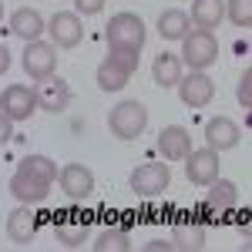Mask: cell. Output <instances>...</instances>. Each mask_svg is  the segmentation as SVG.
I'll return each mask as SVG.
<instances>
[{
    "label": "cell",
    "mask_w": 252,
    "mask_h": 252,
    "mask_svg": "<svg viewBox=\"0 0 252 252\" xmlns=\"http://www.w3.org/2000/svg\"><path fill=\"white\" fill-rule=\"evenodd\" d=\"M37 111V94L27 84H10L0 94V115H7L10 121H27Z\"/></svg>",
    "instance_id": "6"
},
{
    "label": "cell",
    "mask_w": 252,
    "mask_h": 252,
    "mask_svg": "<svg viewBox=\"0 0 252 252\" xmlns=\"http://www.w3.org/2000/svg\"><path fill=\"white\" fill-rule=\"evenodd\" d=\"M58 182H61V189H64V195L74 198V202H81V198H88V195L94 192V175L84 165H64L58 172Z\"/></svg>",
    "instance_id": "11"
},
{
    "label": "cell",
    "mask_w": 252,
    "mask_h": 252,
    "mask_svg": "<svg viewBox=\"0 0 252 252\" xmlns=\"http://www.w3.org/2000/svg\"><path fill=\"white\" fill-rule=\"evenodd\" d=\"M135 71H138V51L108 47V58L97 64V88L101 91H121Z\"/></svg>",
    "instance_id": "1"
},
{
    "label": "cell",
    "mask_w": 252,
    "mask_h": 252,
    "mask_svg": "<svg viewBox=\"0 0 252 252\" xmlns=\"http://www.w3.org/2000/svg\"><path fill=\"white\" fill-rule=\"evenodd\" d=\"M10 192H14V198H17V202H24V205H34V202H44V198L51 195V185L17 168V172L10 175Z\"/></svg>",
    "instance_id": "15"
},
{
    "label": "cell",
    "mask_w": 252,
    "mask_h": 252,
    "mask_svg": "<svg viewBox=\"0 0 252 252\" xmlns=\"http://www.w3.org/2000/svg\"><path fill=\"white\" fill-rule=\"evenodd\" d=\"M7 67H10V51L0 44V74H7Z\"/></svg>",
    "instance_id": "29"
},
{
    "label": "cell",
    "mask_w": 252,
    "mask_h": 252,
    "mask_svg": "<svg viewBox=\"0 0 252 252\" xmlns=\"http://www.w3.org/2000/svg\"><path fill=\"white\" fill-rule=\"evenodd\" d=\"M10 31L17 34L20 40H40V34L47 31V24H44V17H40L34 7H20V10H14V17H10Z\"/></svg>",
    "instance_id": "18"
},
{
    "label": "cell",
    "mask_w": 252,
    "mask_h": 252,
    "mask_svg": "<svg viewBox=\"0 0 252 252\" xmlns=\"http://www.w3.org/2000/svg\"><path fill=\"white\" fill-rule=\"evenodd\" d=\"M47 31H51V44L54 47H78L81 37H84V24L71 10H58L51 17V24H47Z\"/></svg>",
    "instance_id": "9"
},
{
    "label": "cell",
    "mask_w": 252,
    "mask_h": 252,
    "mask_svg": "<svg viewBox=\"0 0 252 252\" xmlns=\"http://www.w3.org/2000/svg\"><path fill=\"white\" fill-rule=\"evenodd\" d=\"M54 239H58L64 249H81V246L91 239V229L81 225V222H74V225H58V229H54Z\"/></svg>",
    "instance_id": "24"
},
{
    "label": "cell",
    "mask_w": 252,
    "mask_h": 252,
    "mask_svg": "<svg viewBox=\"0 0 252 252\" xmlns=\"http://www.w3.org/2000/svg\"><path fill=\"white\" fill-rule=\"evenodd\" d=\"M152 78H155L158 88H175L182 81V58L175 54H158L155 64H152Z\"/></svg>",
    "instance_id": "21"
},
{
    "label": "cell",
    "mask_w": 252,
    "mask_h": 252,
    "mask_svg": "<svg viewBox=\"0 0 252 252\" xmlns=\"http://www.w3.org/2000/svg\"><path fill=\"white\" fill-rule=\"evenodd\" d=\"M178 97H182L189 108H205V104L215 97L212 78H205L202 71H195V74H189V78H182V81H178Z\"/></svg>",
    "instance_id": "12"
},
{
    "label": "cell",
    "mask_w": 252,
    "mask_h": 252,
    "mask_svg": "<svg viewBox=\"0 0 252 252\" xmlns=\"http://www.w3.org/2000/svg\"><path fill=\"white\" fill-rule=\"evenodd\" d=\"M158 152L165 161H182V158L192 152V135L182 128V125H168V128H161V135H158Z\"/></svg>",
    "instance_id": "13"
},
{
    "label": "cell",
    "mask_w": 252,
    "mask_h": 252,
    "mask_svg": "<svg viewBox=\"0 0 252 252\" xmlns=\"http://www.w3.org/2000/svg\"><path fill=\"white\" fill-rule=\"evenodd\" d=\"M104 37H108V47H121V51H138L141 54V47H145V24H141L138 14L121 10V14H115L108 20Z\"/></svg>",
    "instance_id": "3"
},
{
    "label": "cell",
    "mask_w": 252,
    "mask_h": 252,
    "mask_svg": "<svg viewBox=\"0 0 252 252\" xmlns=\"http://www.w3.org/2000/svg\"><path fill=\"white\" fill-rule=\"evenodd\" d=\"M0 17H3V0H0Z\"/></svg>",
    "instance_id": "30"
},
{
    "label": "cell",
    "mask_w": 252,
    "mask_h": 252,
    "mask_svg": "<svg viewBox=\"0 0 252 252\" xmlns=\"http://www.w3.org/2000/svg\"><path fill=\"white\" fill-rule=\"evenodd\" d=\"M185 44H182V64H189L195 71H205L209 64H215L219 58V40H215L212 31H192L185 34Z\"/></svg>",
    "instance_id": "4"
},
{
    "label": "cell",
    "mask_w": 252,
    "mask_h": 252,
    "mask_svg": "<svg viewBox=\"0 0 252 252\" xmlns=\"http://www.w3.org/2000/svg\"><path fill=\"white\" fill-rule=\"evenodd\" d=\"M108 128H111V135L118 141H135L148 128V108L141 101H121L108 115Z\"/></svg>",
    "instance_id": "2"
},
{
    "label": "cell",
    "mask_w": 252,
    "mask_h": 252,
    "mask_svg": "<svg viewBox=\"0 0 252 252\" xmlns=\"http://www.w3.org/2000/svg\"><path fill=\"white\" fill-rule=\"evenodd\" d=\"M189 14L185 10H178V7H172V10H165L161 17H158V34L165 40H182L185 34H189Z\"/></svg>",
    "instance_id": "22"
},
{
    "label": "cell",
    "mask_w": 252,
    "mask_h": 252,
    "mask_svg": "<svg viewBox=\"0 0 252 252\" xmlns=\"http://www.w3.org/2000/svg\"><path fill=\"white\" fill-rule=\"evenodd\" d=\"M222 17H225V0H195L192 14H189V20H192L198 31H212V27H219Z\"/></svg>",
    "instance_id": "19"
},
{
    "label": "cell",
    "mask_w": 252,
    "mask_h": 252,
    "mask_svg": "<svg viewBox=\"0 0 252 252\" xmlns=\"http://www.w3.org/2000/svg\"><path fill=\"white\" fill-rule=\"evenodd\" d=\"M94 252H128L131 249V232L121 229V225H111V229H101L91 242Z\"/></svg>",
    "instance_id": "20"
},
{
    "label": "cell",
    "mask_w": 252,
    "mask_h": 252,
    "mask_svg": "<svg viewBox=\"0 0 252 252\" xmlns=\"http://www.w3.org/2000/svg\"><path fill=\"white\" fill-rule=\"evenodd\" d=\"M7 235H10V242H17V246H31L34 235H37V215L31 212L27 205L14 209V212L7 215Z\"/></svg>",
    "instance_id": "16"
},
{
    "label": "cell",
    "mask_w": 252,
    "mask_h": 252,
    "mask_svg": "<svg viewBox=\"0 0 252 252\" xmlns=\"http://www.w3.org/2000/svg\"><path fill=\"white\" fill-rule=\"evenodd\" d=\"M172 249H205V229L202 225H195V222H185V225H175V232H172Z\"/></svg>",
    "instance_id": "23"
},
{
    "label": "cell",
    "mask_w": 252,
    "mask_h": 252,
    "mask_svg": "<svg viewBox=\"0 0 252 252\" xmlns=\"http://www.w3.org/2000/svg\"><path fill=\"white\" fill-rule=\"evenodd\" d=\"M235 205H239V189H235V182H229V178H215V182H209L205 209H212V212H232Z\"/></svg>",
    "instance_id": "17"
},
{
    "label": "cell",
    "mask_w": 252,
    "mask_h": 252,
    "mask_svg": "<svg viewBox=\"0 0 252 252\" xmlns=\"http://www.w3.org/2000/svg\"><path fill=\"white\" fill-rule=\"evenodd\" d=\"M249 84H252V67H246V71H242V78H239V91H235V94H239V101H242V108H249V104H252Z\"/></svg>",
    "instance_id": "27"
},
{
    "label": "cell",
    "mask_w": 252,
    "mask_h": 252,
    "mask_svg": "<svg viewBox=\"0 0 252 252\" xmlns=\"http://www.w3.org/2000/svg\"><path fill=\"white\" fill-rule=\"evenodd\" d=\"M189 161H185V175L192 185H209L219 178V152L215 148H198V152H189Z\"/></svg>",
    "instance_id": "10"
},
{
    "label": "cell",
    "mask_w": 252,
    "mask_h": 252,
    "mask_svg": "<svg viewBox=\"0 0 252 252\" xmlns=\"http://www.w3.org/2000/svg\"><path fill=\"white\" fill-rule=\"evenodd\" d=\"M74 10H78V17H94L104 10V0H74Z\"/></svg>",
    "instance_id": "26"
},
{
    "label": "cell",
    "mask_w": 252,
    "mask_h": 252,
    "mask_svg": "<svg viewBox=\"0 0 252 252\" xmlns=\"http://www.w3.org/2000/svg\"><path fill=\"white\" fill-rule=\"evenodd\" d=\"M24 74L34 81H44L51 74H58V47L44 44V40H31L24 51Z\"/></svg>",
    "instance_id": "5"
},
{
    "label": "cell",
    "mask_w": 252,
    "mask_h": 252,
    "mask_svg": "<svg viewBox=\"0 0 252 252\" xmlns=\"http://www.w3.org/2000/svg\"><path fill=\"white\" fill-rule=\"evenodd\" d=\"M172 182V168L165 161H145L141 168L131 172V189L135 195H161Z\"/></svg>",
    "instance_id": "7"
},
{
    "label": "cell",
    "mask_w": 252,
    "mask_h": 252,
    "mask_svg": "<svg viewBox=\"0 0 252 252\" xmlns=\"http://www.w3.org/2000/svg\"><path fill=\"white\" fill-rule=\"evenodd\" d=\"M10 125H14L10 118L0 115V145H7V141H10V135H14V128H10Z\"/></svg>",
    "instance_id": "28"
},
{
    "label": "cell",
    "mask_w": 252,
    "mask_h": 252,
    "mask_svg": "<svg viewBox=\"0 0 252 252\" xmlns=\"http://www.w3.org/2000/svg\"><path fill=\"white\" fill-rule=\"evenodd\" d=\"M225 14L235 27H252V0H225Z\"/></svg>",
    "instance_id": "25"
},
{
    "label": "cell",
    "mask_w": 252,
    "mask_h": 252,
    "mask_svg": "<svg viewBox=\"0 0 252 252\" xmlns=\"http://www.w3.org/2000/svg\"><path fill=\"white\" fill-rule=\"evenodd\" d=\"M239 138H242V131H239V125H235L232 118H212L209 125H205V141H209V148H215V152H229V148H235L239 145Z\"/></svg>",
    "instance_id": "14"
},
{
    "label": "cell",
    "mask_w": 252,
    "mask_h": 252,
    "mask_svg": "<svg viewBox=\"0 0 252 252\" xmlns=\"http://www.w3.org/2000/svg\"><path fill=\"white\" fill-rule=\"evenodd\" d=\"M34 94H37V108L40 111H51V115H61V111L71 104V88H67V81L58 78V74L37 81V84H34Z\"/></svg>",
    "instance_id": "8"
}]
</instances>
